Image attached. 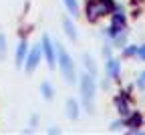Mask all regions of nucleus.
Masks as SVG:
<instances>
[{
	"mask_svg": "<svg viewBox=\"0 0 145 135\" xmlns=\"http://www.w3.org/2000/svg\"><path fill=\"white\" fill-rule=\"evenodd\" d=\"M115 0H87V6H85V12H87V18L89 22H97L99 18L103 16H109L113 14L115 10Z\"/></svg>",
	"mask_w": 145,
	"mask_h": 135,
	"instance_id": "nucleus-1",
	"label": "nucleus"
},
{
	"mask_svg": "<svg viewBox=\"0 0 145 135\" xmlns=\"http://www.w3.org/2000/svg\"><path fill=\"white\" fill-rule=\"evenodd\" d=\"M81 99L83 105L89 113H93V99H95V93H97V83H95V75L91 73H83L81 75Z\"/></svg>",
	"mask_w": 145,
	"mask_h": 135,
	"instance_id": "nucleus-2",
	"label": "nucleus"
},
{
	"mask_svg": "<svg viewBox=\"0 0 145 135\" xmlns=\"http://www.w3.org/2000/svg\"><path fill=\"white\" fill-rule=\"evenodd\" d=\"M57 63L61 67V73L65 77V81L72 85L75 83V63H72L71 54L67 52V48L63 45H57Z\"/></svg>",
	"mask_w": 145,
	"mask_h": 135,
	"instance_id": "nucleus-3",
	"label": "nucleus"
},
{
	"mask_svg": "<svg viewBox=\"0 0 145 135\" xmlns=\"http://www.w3.org/2000/svg\"><path fill=\"white\" fill-rule=\"evenodd\" d=\"M42 50H44V56H46V65L50 69H54L57 67V48H54V45H52L48 34L42 36Z\"/></svg>",
	"mask_w": 145,
	"mask_h": 135,
	"instance_id": "nucleus-4",
	"label": "nucleus"
},
{
	"mask_svg": "<svg viewBox=\"0 0 145 135\" xmlns=\"http://www.w3.org/2000/svg\"><path fill=\"white\" fill-rule=\"evenodd\" d=\"M145 117L141 115V111H131L125 117V127H129V133H139V127H143Z\"/></svg>",
	"mask_w": 145,
	"mask_h": 135,
	"instance_id": "nucleus-5",
	"label": "nucleus"
},
{
	"mask_svg": "<svg viewBox=\"0 0 145 135\" xmlns=\"http://www.w3.org/2000/svg\"><path fill=\"white\" fill-rule=\"evenodd\" d=\"M113 105H115V109H117V113L121 115V117L125 119L127 115L131 113V99L129 97H125V95H117V97L113 99Z\"/></svg>",
	"mask_w": 145,
	"mask_h": 135,
	"instance_id": "nucleus-6",
	"label": "nucleus"
},
{
	"mask_svg": "<svg viewBox=\"0 0 145 135\" xmlns=\"http://www.w3.org/2000/svg\"><path fill=\"white\" fill-rule=\"evenodd\" d=\"M40 47H32L30 48V52H28V56L24 59V69H26V73H32L36 67H39V63H40Z\"/></svg>",
	"mask_w": 145,
	"mask_h": 135,
	"instance_id": "nucleus-7",
	"label": "nucleus"
},
{
	"mask_svg": "<svg viewBox=\"0 0 145 135\" xmlns=\"http://www.w3.org/2000/svg\"><path fill=\"white\" fill-rule=\"evenodd\" d=\"M105 69H107V77H109V79L117 81L119 77H121V61L115 59V56H109V59H107Z\"/></svg>",
	"mask_w": 145,
	"mask_h": 135,
	"instance_id": "nucleus-8",
	"label": "nucleus"
},
{
	"mask_svg": "<svg viewBox=\"0 0 145 135\" xmlns=\"http://www.w3.org/2000/svg\"><path fill=\"white\" fill-rule=\"evenodd\" d=\"M111 22L117 24V26H123V28L127 26V14H125V10H123L121 4H115V10L111 14Z\"/></svg>",
	"mask_w": 145,
	"mask_h": 135,
	"instance_id": "nucleus-9",
	"label": "nucleus"
},
{
	"mask_svg": "<svg viewBox=\"0 0 145 135\" xmlns=\"http://www.w3.org/2000/svg\"><path fill=\"white\" fill-rule=\"evenodd\" d=\"M65 109H67V117L69 119H72V121L79 119V103H77V99H69Z\"/></svg>",
	"mask_w": 145,
	"mask_h": 135,
	"instance_id": "nucleus-10",
	"label": "nucleus"
},
{
	"mask_svg": "<svg viewBox=\"0 0 145 135\" xmlns=\"http://www.w3.org/2000/svg\"><path fill=\"white\" fill-rule=\"evenodd\" d=\"M26 41H24V38H22V41L20 43H18V48H16V65L18 67H22L24 65V59H26Z\"/></svg>",
	"mask_w": 145,
	"mask_h": 135,
	"instance_id": "nucleus-11",
	"label": "nucleus"
},
{
	"mask_svg": "<svg viewBox=\"0 0 145 135\" xmlns=\"http://www.w3.org/2000/svg\"><path fill=\"white\" fill-rule=\"evenodd\" d=\"M63 28H65V34L71 38V41H77V30H75V24L71 22V18H63Z\"/></svg>",
	"mask_w": 145,
	"mask_h": 135,
	"instance_id": "nucleus-12",
	"label": "nucleus"
},
{
	"mask_svg": "<svg viewBox=\"0 0 145 135\" xmlns=\"http://www.w3.org/2000/svg\"><path fill=\"white\" fill-rule=\"evenodd\" d=\"M127 45V30H123V32H119L115 38H111V47L113 48H123Z\"/></svg>",
	"mask_w": 145,
	"mask_h": 135,
	"instance_id": "nucleus-13",
	"label": "nucleus"
},
{
	"mask_svg": "<svg viewBox=\"0 0 145 135\" xmlns=\"http://www.w3.org/2000/svg\"><path fill=\"white\" fill-rule=\"evenodd\" d=\"M63 2H65V8L69 10V14L71 16H79V2H77V0H63Z\"/></svg>",
	"mask_w": 145,
	"mask_h": 135,
	"instance_id": "nucleus-14",
	"label": "nucleus"
},
{
	"mask_svg": "<svg viewBox=\"0 0 145 135\" xmlns=\"http://www.w3.org/2000/svg\"><path fill=\"white\" fill-rule=\"evenodd\" d=\"M40 93H42V97H44L46 101H50V99L54 97V89H52V85H50L48 81H44V83L40 85Z\"/></svg>",
	"mask_w": 145,
	"mask_h": 135,
	"instance_id": "nucleus-15",
	"label": "nucleus"
},
{
	"mask_svg": "<svg viewBox=\"0 0 145 135\" xmlns=\"http://www.w3.org/2000/svg\"><path fill=\"white\" fill-rule=\"evenodd\" d=\"M137 50H139V45H125L123 47V56H125V59L137 56Z\"/></svg>",
	"mask_w": 145,
	"mask_h": 135,
	"instance_id": "nucleus-16",
	"label": "nucleus"
},
{
	"mask_svg": "<svg viewBox=\"0 0 145 135\" xmlns=\"http://www.w3.org/2000/svg\"><path fill=\"white\" fill-rule=\"evenodd\" d=\"M83 61H85L87 73H91V75H95V73H97V69H95V65H93V59H91V54H85V56H83Z\"/></svg>",
	"mask_w": 145,
	"mask_h": 135,
	"instance_id": "nucleus-17",
	"label": "nucleus"
},
{
	"mask_svg": "<svg viewBox=\"0 0 145 135\" xmlns=\"http://www.w3.org/2000/svg\"><path fill=\"white\" fill-rule=\"evenodd\" d=\"M135 85H137V89H139V91H145V71H141V73H139Z\"/></svg>",
	"mask_w": 145,
	"mask_h": 135,
	"instance_id": "nucleus-18",
	"label": "nucleus"
},
{
	"mask_svg": "<svg viewBox=\"0 0 145 135\" xmlns=\"http://www.w3.org/2000/svg\"><path fill=\"white\" fill-rule=\"evenodd\" d=\"M4 52H6V38L4 34H0V59L4 56Z\"/></svg>",
	"mask_w": 145,
	"mask_h": 135,
	"instance_id": "nucleus-19",
	"label": "nucleus"
},
{
	"mask_svg": "<svg viewBox=\"0 0 145 135\" xmlns=\"http://www.w3.org/2000/svg\"><path fill=\"white\" fill-rule=\"evenodd\" d=\"M137 59L145 63V43H143V45H139V50H137Z\"/></svg>",
	"mask_w": 145,
	"mask_h": 135,
	"instance_id": "nucleus-20",
	"label": "nucleus"
},
{
	"mask_svg": "<svg viewBox=\"0 0 145 135\" xmlns=\"http://www.w3.org/2000/svg\"><path fill=\"white\" fill-rule=\"evenodd\" d=\"M123 125H125V121H113L109 129H111V131H119V129H121Z\"/></svg>",
	"mask_w": 145,
	"mask_h": 135,
	"instance_id": "nucleus-21",
	"label": "nucleus"
},
{
	"mask_svg": "<svg viewBox=\"0 0 145 135\" xmlns=\"http://www.w3.org/2000/svg\"><path fill=\"white\" fill-rule=\"evenodd\" d=\"M133 2H143V0H133Z\"/></svg>",
	"mask_w": 145,
	"mask_h": 135,
	"instance_id": "nucleus-22",
	"label": "nucleus"
},
{
	"mask_svg": "<svg viewBox=\"0 0 145 135\" xmlns=\"http://www.w3.org/2000/svg\"><path fill=\"white\" fill-rule=\"evenodd\" d=\"M143 127H145V121H143Z\"/></svg>",
	"mask_w": 145,
	"mask_h": 135,
	"instance_id": "nucleus-23",
	"label": "nucleus"
}]
</instances>
